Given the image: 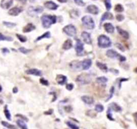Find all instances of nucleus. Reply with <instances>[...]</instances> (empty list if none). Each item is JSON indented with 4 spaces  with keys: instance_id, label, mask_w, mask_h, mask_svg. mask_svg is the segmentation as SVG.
Returning <instances> with one entry per match:
<instances>
[{
    "instance_id": "b1692460",
    "label": "nucleus",
    "mask_w": 137,
    "mask_h": 129,
    "mask_svg": "<svg viewBox=\"0 0 137 129\" xmlns=\"http://www.w3.org/2000/svg\"><path fill=\"white\" fill-rule=\"evenodd\" d=\"M96 65H97V67L99 68V69H101V70H102L103 72H104V73H106V72L108 71V67H107L106 64H105V63L97 61V63H96Z\"/></svg>"
},
{
    "instance_id": "f704fd0d",
    "label": "nucleus",
    "mask_w": 137,
    "mask_h": 129,
    "mask_svg": "<svg viewBox=\"0 0 137 129\" xmlns=\"http://www.w3.org/2000/svg\"><path fill=\"white\" fill-rule=\"evenodd\" d=\"M16 37L18 38V39L19 40L21 43H26L27 41V38L24 36L22 35V34H16Z\"/></svg>"
},
{
    "instance_id": "4be33fe9",
    "label": "nucleus",
    "mask_w": 137,
    "mask_h": 129,
    "mask_svg": "<svg viewBox=\"0 0 137 129\" xmlns=\"http://www.w3.org/2000/svg\"><path fill=\"white\" fill-rule=\"evenodd\" d=\"M73 47V42L71 39H67L64 42L63 44V50H69L70 48H72Z\"/></svg>"
},
{
    "instance_id": "864d4df0",
    "label": "nucleus",
    "mask_w": 137,
    "mask_h": 129,
    "mask_svg": "<svg viewBox=\"0 0 137 129\" xmlns=\"http://www.w3.org/2000/svg\"><path fill=\"white\" fill-rule=\"evenodd\" d=\"M133 117H134V122H135L136 125L137 126V112H135L133 114Z\"/></svg>"
},
{
    "instance_id": "9d476101",
    "label": "nucleus",
    "mask_w": 137,
    "mask_h": 129,
    "mask_svg": "<svg viewBox=\"0 0 137 129\" xmlns=\"http://www.w3.org/2000/svg\"><path fill=\"white\" fill-rule=\"evenodd\" d=\"M70 67L74 71H81L82 70L81 67V61H74L70 63Z\"/></svg>"
},
{
    "instance_id": "c756f323",
    "label": "nucleus",
    "mask_w": 137,
    "mask_h": 129,
    "mask_svg": "<svg viewBox=\"0 0 137 129\" xmlns=\"http://www.w3.org/2000/svg\"><path fill=\"white\" fill-rule=\"evenodd\" d=\"M4 114L6 116V118L8 120H12V116H11V114H10V110H8L7 108V106L6 105L4 107Z\"/></svg>"
},
{
    "instance_id": "473e14b6",
    "label": "nucleus",
    "mask_w": 137,
    "mask_h": 129,
    "mask_svg": "<svg viewBox=\"0 0 137 129\" xmlns=\"http://www.w3.org/2000/svg\"><path fill=\"white\" fill-rule=\"evenodd\" d=\"M104 110V108H103V105L100 104H96V106H95V110H96L97 112H102Z\"/></svg>"
},
{
    "instance_id": "680f3d73",
    "label": "nucleus",
    "mask_w": 137,
    "mask_h": 129,
    "mask_svg": "<svg viewBox=\"0 0 137 129\" xmlns=\"http://www.w3.org/2000/svg\"><path fill=\"white\" fill-rule=\"evenodd\" d=\"M30 2H34V0H30Z\"/></svg>"
},
{
    "instance_id": "bf43d9fd",
    "label": "nucleus",
    "mask_w": 137,
    "mask_h": 129,
    "mask_svg": "<svg viewBox=\"0 0 137 129\" xmlns=\"http://www.w3.org/2000/svg\"><path fill=\"white\" fill-rule=\"evenodd\" d=\"M2 91V87L0 85V92H1Z\"/></svg>"
},
{
    "instance_id": "cd10ccee",
    "label": "nucleus",
    "mask_w": 137,
    "mask_h": 129,
    "mask_svg": "<svg viewBox=\"0 0 137 129\" xmlns=\"http://www.w3.org/2000/svg\"><path fill=\"white\" fill-rule=\"evenodd\" d=\"M108 78H106V77H99L96 79V82L98 83L99 84L103 85L108 82Z\"/></svg>"
},
{
    "instance_id": "c9c22d12",
    "label": "nucleus",
    "mask_w": 137,
    "mask_h": 129,
    "mask_svg": "<svg viewBox=\"0 0 137 129\" xmlns=\"http://www.w3.org/2000/svg\"><path fill=\"white\" fill-rule=\"evenodd\" d=\"M104 3L106 6L107 10L110 11L112 8V3H111V0H104Z\"/></svg>"
},
{
    "instance_id": "a19ab883",
    "label": "nucleus",
    "mask_w": 137,
    "mask_h": 129,
    "mask_svg": "<svg viewBox=\"0 0 137 129\" xmlns=\"http://www.w3.org/2000/svg\"><path fill=\"white\" fill-rule=\"evenodd\" d=\"M114 93V87L112 86V87L110 88V95H109V96H108V99L106 100V101H108V100H110V99L112 98V96H113Z\"/></svg>"
},
{
    "instance_id": "0eeeda50",
    "label": "nucleus",
    "mask_w": 137,
    "mask_h": 129,
    "mask_svg": "<svg viewBox=\"0 0 137 129\" xmlns=\"http://www.w3.org/2000/svg\"><path fill=\"white\" fill-rule=\"evenodd\" d=\"M44 9L43 7L41 6H37V7H28V10H27V13L30 16H32V17H34V16H37L39 13H42L43 12Z\"/></svg>"
},
{
    "instance_id": "9b49d317",
    "label": "nucleus",
    "mask_w": 137,
    "mask_h": 129,
    "mask_svg": "<svg viewBox=\"0 0 137 129\" xmlns=\"http://www.w3.org/2000/svg\"><path fill=\"white\" fill-rule=\"evenodd\" d=\"M86 11L91 14L97 15L99 13V8L95 5H89L86 7Z\"/></svg>"
},
{
    "instance_id": "2eb2a0df",
    "label": "nucleus",
    "mask_w": 137,
    "mask_h": 129,
    "mask_svg": "<svg viewBox=\"0 0 137 129\" xmlns=\"http://www.w3.org/2000/svg\"><path fill=\"white\" fill-rule=\"evenodd\" d=\"M26 73L28 75H34V76H41L42 73L41 71L37 69H30L26 71Z\"/></svg>"
},
{
    "instance_id": "4c0bfd02",
    "label": "nucleus",
    "mask_w": 137,
    "mask_h": 129,
    "mask_svg": "<svg viewBox=\"0 0 137 129\" xmlns=\"http://www.w3.org/2000/svg\"><path fill=\"white\" fill-rule=\"evenodd\" d=\"M114 10L117 12H122L124 11V7L121 4H117L116 5Z\"/></svg>"
},
{
    "instance_id": "6e6552de",
    "label": "nucleus",
    "mask_w": 137,
    "mask_h": 129,
    "mask_svg": "<svg viewBox=\"0 0 137 129\" xmlns=\"http://www.w3.org/2000/svg\"><path fill=\"white\" fill-rule=\"evenodd\" d=\"M75 49L77 55H83V53L84 50V45H83V43H82V42L79 39H77V43L75 44Z\"/></svg>"
},
{
    "instance_id": "c85d7f7f",
    "label": "nucleus",
    "mask_w": 137,
    "mask_h": 129,
    "mask_svg": "<svg viewBox=\"0 0 137 129\" xmlns=\"http://www.w3.org/2000/svg\"><path fill=\"white\" fill-rule=\"evenodd\" d=\"M0 41H13V38L11 36H7L0 33Z\"/></svg>"
},
{
    "instance_id": "c03bdc74",
    "label": "nucleus",
    "mask_w": 137,
    "mask_h": 129,
    "mask_svg": "<svg viewBox=\"0 0 137 129\" xmlns=\"http://www.w3.org/2000/svg\"><path fill=\"white\" fill-rule=\"evenodd\" d=\"M116 47L117 48L119 49V50H120L121 51L124 52V50H125V49H124V47L122 46V44H121L120 43H116Z\"/></svg>"
},
{
    "instance_id": "f257e3e1",
    "label": "nucleus",
    "mask_w": 137,
    "mask_h": 129,
    "mask_svg": "<svg viewBox=\"0 0 137 129\" xmlns=\"http://www.w3.org/2000/svg\"><path fill=\"white\" fill-rule=\"evenodd\" d=\"M57 18L52 15H43L41 17L42 25L44 28H49L53 24L56 22Z\"/></svg>"
},
{
    "instance_id": "a211bd4d",
    "label": "nucleus",
    "mask_w": 137,
    "mask_h": 129,
    "mask_svg": "<svg viewBox=\"0 0 137 129\" xmlns=\"http://www.w3.org/2000/svg\"><path fill=\"white\" fill-rule=\"evenodd\" d=\"M56 82L58 83V84H59L60 85H63L67 83V77L65 75H58L56 77Z\"/></svg>"
},
{
    "instance_id": "5fc2aeb1",
    "label": "nucleus",
    "mask_w": 137,
    "mask_h": 129,
    "mask_svg": "<svg viewBox=\"0 0 137 129\" xmlns=\"http://www.w3.org/2000/svg\"><path fill=\"white\" fill-rule=\"evenodd\" d=\"M53 110H50L49 112H45L44 114H51V113H53Z\"/></svg>"
},
{
    "instance_id": "4468645a",
    "label": "nucleus",
    "mask_w": 137,
    "mask_h": 129,
    "mask_svg": "<svg viewBox=\"0 0 137 129\" xmlns=\"http://www.w3.org/2000/svg\"><path fill=\"white\" fill-rule=\"evenodd\" d=\"M44 6L47 9L50 10H56L59 7V6L55 3V2H51V1H48L44 3Z\"/></svg>"
},
{
    "instance_id": "a18cd8bd",
    "label": "nucleus",
    "mask_w": 137,
    "mask_h": 129,
    "mask_svg": "<svg viewBox=\"0 0 137 129\" xmlns=\"http://www.w3.org/2000/svg\"><path fill=\"white\" fill-rule=\"evenodd\" d=\"M116 20L118 22H122L124 20V16L122 14H118L116 16Z\"/></svg>"
},
{
    "instance_id": "e433bc0d",
    "label": "nucleus",
    "mask_w": 137,
    "mask_h": 129,
    "mask_svg": "<svg viewBox=\"0 0 137 129\" xmlns=\"http://www.w3.org/2000/svg\"><path fill=\"white\" fill-rule=\"evenodd\" d=\"M19 51L20 53H22V54H28L30 52H31L30 49H28V48H26L24 47H20L19 48Z\"/></svg>"
},
{
    "instance_id": "de8ad7c7",
    "label": "nucleus",
    "mask_w": 137,
    "mask_h": 129,
    "mask_svg": "<svg viewBox=\"0 0 137 129\" xmlns=\"http://www.w3.org/2000/svg\"><path fill=\"white\" fill-rule=\"evenodd\" d=\"M2 52L3 53V54H7V53H10V50L7 48H3L2 49Z\"/></svg>"
},
{
    "instance_id": "09e8293b",
    "label": "nucleus",
    "mask_w": 137,
    "mask_h": 129,
    "mask_svg": "<svg viewBox=\"0 0 137 129\" xmlns=\"http://www.w3.org/2000/svg\"><path fill=\"white\" fill-rule=\"evenodd\" d=\"M128 79H126V78H122V79H120V81H119V84H118V86H119V88L121 87V84L124 81H128Z\"/></svg>"
},
{
    "instance_id": "603ef678",
    "label": "nucleus",
    "mask_w": 137,
    "mask_h": 129,
    "mask_svg": "<svg viewBox=\"0 0 137 129\" xmlns=\"http://www.w3.org/2000/svg\"><path fill=\"white\" fill-rule=\"evenodd\" d=\"M16 116H19V117H20V118H22V120H26V121H28V118H27L26 117V116H22V114H17L16 115Z\"/></svg>"
},
{
    "instance_id": "423d86ee",
    "label": "nucleus",
    "mask_w": 137,
    "mask_h": 129,
    "mask_svg": "<svg viewBox=\"0 0 137 129\" xmlns=\"http://www.w3.org/2000/svg\"><path fill=\"white\" fill-rule=\"evenodd\" d=\"M63 31L67 35L71 37L75 36L77 34V29H76L75 26L73 25V24H69V25L65 26L63 29Z\"/></svg>"
},
{
    "instance_id": "37998d69",
    "label": "nucleus",
    "mask_w": 137,
    "mask_h": 129,
    "mask_svg": "<svg viewBox=\"0 0 137 129\" xmlns=\"http://www.w3.org/2000/svg\"><path fill=\"white\" fill-rule=\"evenodd\" d=\"M74 2H75V3H76V4L78 5V6H85V3L83 2V0H74Z\"/></svg>"
},
{
    "instance_id": "f03ea898",
    "label": "nucleus",
    "mask_w": 137,
    "mask_h": 129,
    "mask_svg": "<svg viewBox=\"0 0 137 129\" xmlns=\"http://www.w3.org/2000/svg\"><path fill=\"white\" fill-rule=\"evenodd\" d=\"M97 44L100 48H109L112 46V41L109 37L104 34H102V35L99 36L97 38Z\"/></svg>"
},
{
    "instance_id": "2f4dec72",
    "label": "nucleus",
    "mask_w": 137,
    "mask_h": 129,
    "mask_svg": "<svg viewBox=\"0 0 137 129\" xmlns=\"http://www.w3.org/2000/svg\"><path fill=\"white\" fill-rule=\"evenodd\" d=\"M2 124L3 126H4L5 127L9 129H17V128L13 125H11V124L8 123V122H6V121H2Z\"/></svg>"
},
{
    "instance_id": "dca6fc26",
    "label": "nucleus",
    "mask_w": 137,
    "mask_h": 129,
    "mask_svg": "<svg viewBox=\"0 0 137 129\" xmlns=\"http://www.w3.org/2000/svg\"><path fill=\"white\" fill-rule=\"evenodd\" d=\"M114 18L113 17V15H112V13H110V12H106L102 15V18H101L100 20V25H102V24L104 22L105 20H112Z\"/></svg>"
},
{
    "instance_id": "a878e982",
    "label": "nucleus",
    "mask_w": 137,
    "mask_h": 129,
    "mask_svg": "<svg viewBox=\"0 0 137 129\" xmlns=\"http://www.w3.org/2000/svg\"><path fill=\"white\" fill-rule=\"evenodd\" d=\"M16 123L21 129H28L26 122L23 121V120H22V119H18L16 121Z\"/></svg>"
},
{
    "instance_id": "ea45409f",
    "label": "nucleus",
    "mask_w": 137,
    "mask_h": 129,
    "mask_svg": "<svg viewBox=\"0 0 137 129\" xmlns=\"http://www.w3.org/2000/svg\"><path fill=\"white\" fill-rule=\"evenodd\" d=\"M107 117H108V118L109 119V120H114V119L112 114V110H111V108H108V112H107Z\"/></svg>"
},
{
    "instance_id": "39448f33",
    "label": "nucleus",
    "mask_w": 137,
    "mask_h": 129,
    "mask_svg": "<svg viewBox=\"0 0 137 129\" xmlns=\"http://www.w3.org/2000/svg\"><path fill=\"white\" fill-rule=\"evenodd\" d=\"M106 56L110 58V59H118L121 62H124L126 60V58L124 56L121 55L120 54L117 53L114 50H112V49H110V50H108V51L106 52Z\"/></svg>"
},
{
    "instance_id": "58836bf2",
    "label": "nucleus",
    "mask_w": 137,
    "mask_h": 129,
    "mask_svg": "<svg viewBox=\"0 0 137 129\" xmlns=\"http://www.w3.org/2000/svg\"><path fill=\"white\" fill-rule=\"evenodd\" d=\"M3 25L6 26V27H8V28H12V27H14L16 26V24L13 23V22H3Z\"/></svg>"
},
{
    "instance_id": "5701e85b",
    "label": "nucleus",
    "mask_w": 137,
    "mask_h": 129,
    "mask_svg": "<svg viewBox=\"0 0 137 129\" xmlns=\"http://www.w3.org/2000/svg\"><path fill=\"white\" fill-rule=\"evenodd\" d=\"M35 29V26L33 25L32 24L29 23L26 26L24 27V28H23V32H24V33H28V32H30L34 30Z\"/></svg>"
},
{
    "instance_id": "3c124183",
    "label": "nucleus",
    "mask_w": 137,
    "mask_h": 129,
    "mask_svg": "<svg viewBox=\"0 0 137 129\" xmlns=\"http://www.w3.org/2000/svg\"><path fill=\"white\" fill-rule=\"evenodd\" d=\"M64 109H65V110L67 112H71V110H72V108H71V106H65V107L64 108Z\"/></svg>"
},
{
    "instance_id": "aec40b11",
    "label": "nucleus",
    "mask_w": 137,
    "mask_h": 129,
    "mask_svg": "<svg viewBox=\"0 0 137 129\" xmlns=\"http://www.w3.org/2000/svg\"><path fill=\"white\" fill-rule=\"evenodd\" d=\"M116 30L117 31H118V34H119L121 36L123 37V38H125V39H128V38H129V34H128V32H127V31L124 30L122 28H120L119 26L116 27Z\"/></svg>"
},
{
    "instance_id": "1a4fd4ad",
    "label": "nucleus",
    "mask_w": 137,
    "mask_h": 129,
    "mask_svg": "<svg viewBox=\"0 0 137 129\" xmlns=\"http://www.w3.org/2000/svg\"><path fill=\"white\" fill-rule=\"evenodd\" d=\"M81 38H82L83 40L85 43L87 44H91L92 41H91V34L89 33V32H86V31H83L81 33Z\"/></svg>"
},
{
    "instance_id": "8fccbe9b",
    "label": "nucleus",
    "mask_w": 137,
    "mask_h": 129,
    "mask_svg": "<svg viewBox=\"0 0 137 129\" xmlns=\"http://www.w3.org/2000/svg\"><path fill=\"white\" fill-rule=\"evenodd\" d=\"M110 71L111 73H113L115 74V75H117V74H118V73H119L118 70L114 69H110Z\"/></svg>"
},
{
    "instance_id": "f3484780",
    "label": "nucleus",
    "mask_w": 137,
    "mask_h": 129,
    "mask_svg": "<svg viewBox=\"0 0 137 129\" xmlns=\"http://www.w3.org/2000/svg\"><path fill=\"white\" fill-rule=\"evenodd\" d=\"M81 100L85 104L87 105H92L94 103V99L93 97L89 96V95H83L81 97Z\"/></svg>"
},
{
    "instance_id": "79ce46f5",
    "label": "nucleus",
    "mask_w": 137,
    "mask_h": 129,
    "mask_svg": "<svg viewBox=\"0 0 137 129\" xmlns=\"http://www.w3.org/2000/svg\"><path fill=\"white\" fill-rule=\"evenodd\" d=\"M40 83L43 85H45V86H48L49 85V83L46 79H45L44 78H41L40 79Z\"/></svg>"
},
{
    "instance_id": "ddd939ff",
    "label": "nucleus",
    "mask_w": 137,
    "mask_h": 129,
    "mask_svg": "<svg viewBox=\"0 0 137 129\" xmlns=\"http://www.w3.org/2000/svg\"><path fill=\"white\" fill-rule=\"evenodd\" d=\"M22 12V9L19 7H13L8 11V14L12 16H17Z\"/></svg>"
},
{
    "instance_id": "bb28decb",
    "label": "nucleus",
    "mask_w": 137,
    "mask_h": 129,
    "mask_svg": "<svg viewBox=\"0 0 137 129\" xmlns=\"http://www.w3.org/2000/svg\"><path fill=\"white\" fill-rule=\"evenodd\" d=\"M50 38V32H46L45 33H44V34H42V35L38 37V38L35 40V42L40 41V40H41L42 39H44V38Z\"/></svg>"
},
{
    "instance_id": "393cba45",
    "label": "nucleus",
    "mask_w": 137,
    "mask_h": 129,
    "mask_svg": "<svg viewBox=\"0 0 137 129\" xmlns=\"http://www.w3.org/2000/svg\"><path fill=\"white\" fill-rule=\"evenodd\" d=\"M110 108H111V110H114V111L115 112H121L122 111V108L117 104L115 102H113V103H111L110 104Z\"/></svg>"
},
{
    "instance_id": "6ab92c4d",
    "label": "nucleus",
    "mask_w": 137,
    "mask_h": 129,
    "mask_svg": "<svg viewBox=\"0 0 137 129\" xmlns=\"http://www.w3.org/2000/svg\"><path fill=\"white\" fill-rule=\"evenodd\" d=\"M13 3V0H2L1 2V7L3 9H8Z\"/></svg>"
},
{
    "instance_id": "20e7f679",
    "label": "nucleus",
    "mask_w": 137,
    "mask_h": 129,
    "mask_svg": "<svg viewBox=\"0 0 137 129\" xmlns=\"http://www.w3.org/2000/svg\"><path fill=\"white\" fill-rule=\"evenodd\" d=\"M91 81V77L89 74H81L76 78V82L80 85H87Z\"/></svg>"
},
{
    "instance_id": "f8f14e48",
    "label": "nucleus",
    "mask_w": 137,
    "mask_h": 129,
    "mask_svg": "<svg viewBox=\"0 0 137 129\" xmlns=\"http://www.w3.org/2000/svg\"><path fill=\"white\" fill-rule=\"evenodd\" d=\"M92 64V61L91 59H86L85 60L81 61V67H82V70H88L90 67H91Z\"/></svg>"
},
{
    "instance_id": "e2e57ef3",
    "label": "nucleus",
    "mask_w": 137,
    "mask_h": 129,
    "mask_svg": "<svg viewBox=\"0 0 137 129\" xmlns=\"http://www.w3.org/2000/svg\"><path fill=\"white\" fill-rule=\"evenodd\" d=\"M94 1H95V0H94Z\"/></svg>"
},
{
    "instance_id": "13d9d810",
    "label": "nucleus",
    "mask_w": 137,
    "mask_h": 129,
    "mask_svg": "<svg viewBox=\"0 0 137 129\" xmlns=\"http://www.w3.org/2000/svg\"><path fill=\"white\" fill-rule=\"evenodd\" d=\"M18 1H20V2H22L23 3H26V2L27 0H18Z\"/></svg>"
},
{
    "instance_id": "4d7b16f0",
    "label": "nucleus",
    "mask_w": 137,
    "mask_h": 129,
    "mask_svg": "<svg viewBox=\"0 0 137 129\" xmlns=\"http://www.w3.org/2000/svg\"><path fill=\"white\" fill-rule=\"evenodd\" d=\"M57 1L60 3H66L67 2V0H57Z\"/></svg>"
},
{
    "instance_id": "72a5a7b5",
    "label": "nucleus",
    "mask_w": 137,
    "mask_h": 129,
    "mask_svg": "<svg viewBox=\"0 0 137 129\" xmlns=\"http://www.w3.org/2000/svg\"><path fill=\"white\" fill-rule=\"evenodd\" d=\"M66 123L67 125L71 129H79V126H77V125H75V123H73V122H70V121H67Z\"/></svg>"
},
{
    "instance_id": "49530a36",
    "label": "nucleus",
    "mask_w": 137,
    "mask_h": 129,
    "mask_svg": "<svg viewBox=\"0 0 137 129\" xmlns=\"http://www.w3.org/2000/svg\"><path fill=\"white\" fill-rule=\"evenodd\" d=\"M74 87V85L72 84H69L66 85V89L69 91H72Z\"/></svg>"
},
{
    "instance_id": "052dcab7",
    "label": "nucleus",
    "mask_w": 137,
    "mask_h": 129,
    "mask_svg": "<svg viewBox=\"0 0 137 129\" xmlns=\"http://www.w3.org/2000/svg\"><path fill=\"white\" fill-rule=\"evenodd\" d=\"M134 72H136V73H137V68H136V69H134Z\"/></svg>"
},
{
    "instance_id": "7ed1b4c3",
    "label": "nucleus",
    "mask_w": 137,
    "mask_h": 129,
    "mask_svg": "<svg viewBox=\"0 0 137 129\" xmlns=\"http://www.w3.org/2000/svg\"><path fill=\"white\" fill-rule=\"evenodd\" d=\"M83 25L88 30H93L95 28V22L93 19L89 16H85L81 18Z\"/></svg>"
},
{
    "instance_id": "6e6d98bb",
    "label": "nucleus",
    "mask_w": 137,
    "mask_h": 129,
    "mask_svg": "<svg viewBox=\"0 0 137 129\" xmlns=\"http://www.w3.org/2000/svg\"><path fill=\"white\" fill-rule=\"evenodd\" d=\"M18 91V88L16 87H13V93H14V94H16V93H17Z\"/></svg>"
},
{
    "instance_id": "7c9ffc66",
    "label": "nucleus",
    "mask_w": 137,
    "mask_h": 129,
    "mask_svg": "<svg viewBox=\"0 0 137 129\" xmlns=\"http://www.w3.org/2000/svg\"><path fill=\"white\" fill-rule=\"evenodd\" d=\"M69 13L71 18H74V19L78 18L80 15V13L78 12V10H71Z\"/></svg>"
},
{
    "instance_id": "412c9836",
    "label": "nucleus",
    "mask_w": 137,
    "mask_h": 129,
    "mask_svg": "<svg viewBox=\"0 0 137 129\" xmlns=\"http://www.w3.org/2000/svg\"><path fill=\"white\" fill-rule=\"evenodd\" d=\"M103 27H104L105 30L108 33H109V34L114 33V30H115V28H114V26L111 23H105L103 24Z\"/></svg>"
}]
</instances>
